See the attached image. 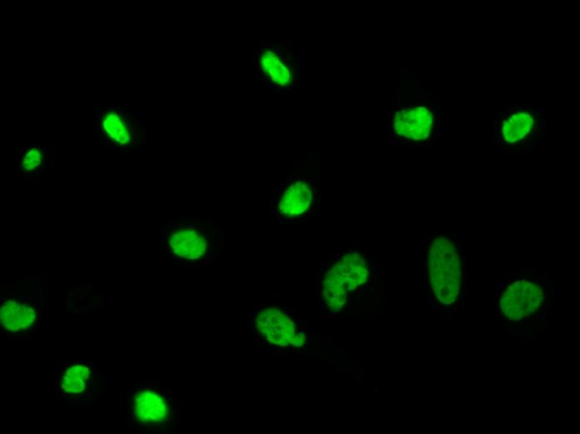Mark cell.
<instances>
[{
    "mask_svg": "<svg viewBox=\"0 0 580 434\" xmlns=\"http://www.w3.org/2000/svg\"><path fill=\"white\" fill-rule=\"evenodd\" d=\"M36 310L24 303L10 300L5 303L0 313V320L5 329L11 333L26 331L35 324Z\"/></svg>",
    "mask_w": 580,
    "mask_h": 434,
    "instance_id": "9c48e42d",
    "label": "cell"
},
{
    "mask_svg": "<svg viewBox=\"0 0 580 434\" xmlns=\"http://www.w3.org/2000/svg\"><path fill=\"white\" fill-rule=\"evenodd\" d=\"M38 148L39 146H37L35 148H33L30 151H28L26 155V157L24 159L22 168H24L27 171H31L40 165L41 161H42V153H40Z\"/></svg>",
    "mask_w": 580,
    "mask_h": 434,
    "instance_id": "4fadbf2b",
    "label": "cell"
},
{
    "mask_svg": "<svg viewBox=\"0 0 580 434\" xmlns=\"http://www.w3.org/2000/svg\"><path fill=\"white\" fill-rule=\"evenodd\" d=\"M544 300V290L540 286L520 280L505 289L500 299V309L509 320L517 322L536 313Z\"/></svg>",
    "mask_w": 580,
    "mask_h": 434,
    "instance_id": "8992f818",
    "label": "cell"
},
{
    "mask_svg": "<svg viewBox=\"0 0 580 434\" xmlns=\"http://www.w3.org/2000/svg\"><path fill=\"white\" fill-rule=\"evenodd\" d=\"M307 289H308V293L311 292V290H311L310 289V282H308V284L307 285Z\"/></svg>",
    "mask_w": 580,
    "mask_h": 434,
    "instance_id": "ac0fdd59",
    "label": "cell"
},
{
    "mask_svg": "<svg viewBox=\"0 0 580 434\" xmlns=\"http://www.w3.org/2000/svg\"><path fill=\"white\" fill-rule=\"evenodd\" d=\"M433 108L425 105H410L396 110L392 125L396 136L407 140L423 141L429 139L434 129Z\"/></svg>",
    "mask_w": 580,
    "mask_h": 434,
    "instance_id": "ba28073f",
    "label": "cell"
},
{
    "mask_svg": "<svg viewBox=\"0 0 580 434\" xmlns=\"http://www.w3.org/2000/svg\"><path fill=\"white\" fill-rule=\"evenodd\" d=\"M131 404L134 421L143 427L161 425L170 419V399L160 389L154 387L137 389Z\"/></svg>",
    "mask_w": 580,
    "mask_h": 434,
    "instance_id": "52a82bcc",
    "label": "cell"
},
{
    "mask_svg": "<svg viewBox=\"0 0 580 434\" xmlns=\"http://www.w3.org/2000/svg\"><path fill=\"white\" fill-rule=\"evenodd\" d=\"M223 243L217 228L200 217L170 228L166 235L168 254L191 267L207 264L223 252Z\"/></svg>",
    "mask_w": 580,
    "mask_h": 434,
    "instance_id": "6da1fadb",
    "label": "cell"
},
{
    "mask_svg": "<svg viewBox=\"0 0 580 434\" xmlns=\"http://www.w3.org/2000/svg\"><path fill=\"white\" fill-rule=\"evenodd\" d=\"M297 330L299 331H303L304 330V327L302 324H298Z\"/></svg>",
    "mask_w": 580,
    "mask_h": 434,
    "instance_id": "2e32d148",
    "label": "cell"
},
{
    "mask_svg": "<svg viewBox=\"0 0 580 434\" xmlns=\"http://www.w3.org/2000/svg\"><path fill=\"white\" fill-rule=\"evenodd\" d=\"M428 273L438 300L446 305L454 303L459 294L462 271L453 241L443 237L433 241L428 257Z\"/></svg>",
    "mask_w": 580,
    "mask_h": 434,
    "instance_id": "3957f363",
    "label": "cell"
},
{
    "mask_svg": "<svg viewBox=\"0 0 580 434\" xmlns=\"http://www.w3.org/2000/svg\"><path fill=\"white\" fill-rule=\"evenodd\" d=\"M103 112H104V107H103L100 110V113L102 114Z\"/></svg>",
    "mask_w": 580,
    "mask_h": 434,
    "instance_id": "603a6c76",
    "label": "cell"
},
{
    "mask_svg": "<svg viewBox=\"0 0 580 434\" xmlns=\"http://www.w3.org/2000/svg\"><path fill=\"white\" fill-rule=\"evenodd\" d=\"M91 374V368L86 364H69L60 372V390L69 396L85 394L88 392Z\"/></svg>",
    "mask_w": 580,
    "mask_h": 434,
    "instance_id": "30bf717a",
    "label": "cell"
},
{
    "mask_svg": "<svg viewBox=\"0 0 580 434\" xmlns=\"http://www.w3.org/2000/svg\"><path fill=\"white\" fill-rule=\"evenodd\" d=\"M105 130L109 134L110 139L121 145L130 142L131 138V126L126 121L119 119L118 114H109L102 123Z\"/></svg>",
    "mask_w": 580,
    "mask_h": 434,
    "instance_id": "7c38bea8",
    "label": "cell"
},
{
    "mask_svg": "<svg viewBox=\"0 0 580 434\" xmlns=\"http://www.w3.org/2000/svg\"><path fill=\"white\" fill-rule=\"evenodd\" d=\"M245 330H246V323L244 321H241L240 322V334L245 333Z\"/></svg>",
    "mask_w": 580,
    "mask_h": 434,
    "instance_id": "5bb4252c",
    "label": "cell"
},
{
    "mask_svg": "<svg viewBox=\"0 0 580 434\" xmlns=\"http://www.w3.org/2000/svg\"><path fill=\"white\" fill-rule=\"evenodd\" d=\"M534 124L532 116L526 113H516L504 121L502 134L505 141L518 142L525 138Z\"/></svg>",
    "mask_w": 580,
    "mask_h": 434,
    "instance_id": "8fae6325",
    "label": "cell"
},
{
    "mask_svg": "<svg viewBox=\"0 0 580 434\" xmlns=\"http://www.w3.org/2000/svg\"><path fill=\"white\" fill-rule=\"evenodd\" d=\"M292 313L274 305H261L255 311L251 323L253 333L271 345L286 347L297 327Z\"/></svg>",
    "mask_w": 580,
    "mask_h": 434,
    "instance_id": "5b68a950",
    "label": "cell"
},
{
    "mask_svg": "<svg viewBox=\"0 0 580 434\" xmlns=\"http://www.w3.org/2000/svg\"><path fill=\"white\" fill-rule=\"evenodd\" d=\"M93 110H94V114H96V113L98 112V108L96 107V106H94V107L93 108Z\"/></svg>",
    "mask_w": 580,
    "mask_h": 434,
    "instance_id": "44dd1931",
    "label": "cell"
},
{
    "mask_svg": "<svg viewBox=\"0 0 580 434\" xmlns=\"http://www.w3.org/2000/svg\"><path fill=\"white\" fill-rule=\"evenodd\" d=\"M125 116L127 120H130V116H131V112H125Z\"/></svg>",
    "mask_w": 580,
    "mask_h": 434,
    "instance_id": "e0dca14e",
    "label": "cell"
},
{
    "mask_svg": "<svg viewBox=\"0 0 580 434\" xmlns=\"http://www.w3.org/2000/svg\"><path fill=\"white\" fill-rule=\"evenodd\" d=\"M319 188L314 178L294 175L285 180L273 200V213L279 222L293 225L306 224L317 209Z\"/></svg>",
    "mask_w": 580,
    "mask_h": 434,
    "instance_id": "7a4b0ae2",
    "label": "cell"
},
{
    "mask_svg": "<svg viewBox=\"0 0 580 434\" xmlns=\"http://www.w3.org/2000/svg\"><path fill=\"white\" fill-rule=\"evenodd\" d=\"M101 116V113L100 112H97V120H100Z\"/></svg>",
    "mask_w": 580,
    "mask_h": 434,
    "instance_id": "d6986e66",
    "label": "cell"
},
{
    "mask_svg": "<svg viewBox=\"0 0 580 434\" xmlns=\"http://www.w3.org/2000/svg\"><path fill=\"white\" fill-rule=\"evenodd\" d=\"M110 110H115L116 109V106L115 105H109Z\"/></svg>",
    "mask_w": 580,
    "mask_h": 434,
    "instance_id": "ffe728a7",
    "label": "cell"
},
{
    "mask_svg": "<svg viewBox=\"0 0 580 434\" xmlns=\"http://www.w3.org/2000/svg\"><path fill=\"white\" fill-rule=\"evenodd\" d=\"M255 58L258 77L266 87L289 92L299 83L301 64L291 48L279 42L263 43Z\"/></svg>",
    "mask_w": 580,
    "mask_h": 434,
    "instance_id": "277c9868",
    "label": "cell"
},
{
    "mask_svg": "<svg viewBox=\"0 0 580 434\" xmlns=\"http://www.w3.org/2000/svg\"><path fill=\"white\" fill-rule=\"evenodd\" d=\"M98 128H100V130H102V124H101V123H98Z\"/></svg>",
    "mask_w": 580,
    "mask_h": 434,
    "instance_id": "7402d4cb",
    "label": "cell"
},
{
    "mask_svg": "<svg viewBox=\"0 0 580 434\" xmlns=\"http://www.w3.org/2000/svg\"><path fill=\"white\" fill-rule=\"evenodd\" d=\"M346 248H349V249L358 250V249H360L361 248V245H360V244H348L346 245Z\"/></svg>",
    "mask_w": 580,
    "mask_h": 434,
    "instance_id": "9a60e30c",
    "label": "cell"
}]
</instances>
